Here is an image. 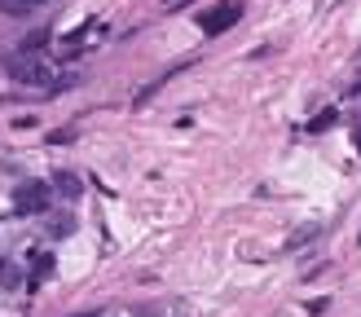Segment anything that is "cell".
Returning <instances> with one entry per match:
<instances>
[{
  "mask_svg": "<svg viewBox=\"0 0 361 317\" xmlns=\"http://www.w3.org/2000/svg\"><path fill=\"white\" fill-rule=\"evenodd\" d=\"M48 203H53V186L48 181H22L13 190V212L18 216H44Z\"/></svg>",
  "mask_w": 361,
  "mask_h": 317,
  "instance_id": "1",
  "label": "cell"
},
{
  "mask_svg": "<svg viewBox=\"0 0 361 317\" xmlns=\"http://www.w3.org/2000/svg\"><path fill=\"white\" fill-rule=\"evenodd\" d=\"M9 75L18 79V84H27V89H48V66L40 62V58H31V53H22V58H13L9 62Z\"/></svg>",
  "mask_w": 361,
  "mask_h": 317,
  "instance_id": "2",
  "label": "cell"
},
{
  "mask_svg": "<svg viewBox=\"0 0 361 317\" xmlns=\"http://www.w3.org/2000/svg\"><path fill=\"white\" fill-rule=\"evenodd\" d=\"M238 18H242V5H221V9L203 13V31H207V36H221V31H229Z\"/></svg>",
  "mask_w": 361,
  "mask_h": 317,
  "instance_id": "3",
  "label": "cell"
},
{
  "mask_svg": "<svg viewBox=\"0 0 361 317\" xmlns=\"http://www.w3.org/2000/svg\"><path fill=\"white\" fill-rule=\"evenodd\" d=\"M317 221H308V225H300V229H291V238L282 242V252L291 256V252H300V247H308V242H317Z\"/></svg>",
  "mask_w": 361,
  "mask_h": 317,
  "instance_id": "4",
  "label": "cell"
},
{
  "mask_svg": "<svg viewBox=\"0 0 361 317\" xmlns=\"http://www.w3.org/2000/svg\"><path fill=\"white\" fill-rule=\"evenodd\" d=\"M18 287H22V269L0 256V291H18Z\"/></svg>",
  "mask_w": 361,
  "mask_h": 317,
  "instance_id": "5",
  "label": "cell"
},
{
  "mask_svg": "<svg viewBox=\"0 0 361 317\" xmlns=\"http://www.w3.org/2000/svg\"><path fill=\"white\" fill-rule=\"evenodd\" d=\"M44 229H48V238H71V233H75V216L71 212H58Z\"/></svg>",
  "mask_w": 361,
  "mask_h": 317,
  "instance_id": "6",
  "label": "cell"
},
{
  "mask_svg": "<svg viewBox=\"0 0 361 317\" xmlns=\"http://www.w3.org/2000/svg\"><path fill=\"white\" fill-rule=\"evenodd\" d=\"M53 181H58L53 190H58V194H67V198H79V190H84V186H79V176H75V172H58Z\"/></svg>",
  "mask_w": 361,
  "mask_h": 317,
  "instance_id": "7",
  "label": "cell"
},
{
  "mask_svg": "<svg viewBox=\"0 0 361 317\" xmlns=\"http://www.w3.org/2000/svg\"><path fill=\"white\" fill-rule=\"evenodd\" d=\"M53 273V256L40 252V256H31V278H48Z\"/></svg>",
  "mask_w": 361,
  "mask_h": 317,
  "instance_id": "8",
  "label": "cell"
},
{
  "mask_svg": "<svg viewBox=\"0 0 361 317\" xmlns=\"http://www.w3.org/2000/svg\"><path fill=\"white\" fill-rule=\"evenodd\" d=\"M44 40H48V31H31V36H27V44H22V48H27V53H31V48H40Z\"/></svg>",
  "mask_w": 361,
  "mask_h": 317,
  "instance_id": "9",
  "label": "cell"
},
{
  "mask_svg": "<svg viewBox=\"0 0 361 317\" xmlns=\"http://www.w3.org/2000/svg\"><path fill=\"white\" fill-rule=\"evenodd\" d=\"M31 5H40V0H9V5H5V9H9V13H27Z\"/></svg>",
  "mask_w": 361,
  "mask_h": 317,
  "instance_id": "10",
  "label": "cell"
},
{
  "mask_svg": "<svg viewBox=\"0 0 361 317\" xmlns=\"http://www.w3.org/2000/svg\"><path fill=\"white\" fill-rule=\"evenodd\" d=\"M357 145H361V115H357Z\"/></svg>",
  "mask_w": 361,
  "mask_h": 317,
  "instance_id": "11",
  "label": "cell"
}]
</instances>
